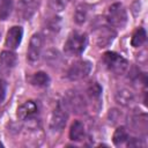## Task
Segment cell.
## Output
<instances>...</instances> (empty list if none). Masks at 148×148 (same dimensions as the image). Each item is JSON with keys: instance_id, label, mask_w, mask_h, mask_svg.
<instances>
[{"instance_id": "obj_1", "label": "cell", "mask_w": 148, "mask_h": 148, "mask_svg": "<svg viewBox=\"0 0 148 148\" xmlns=\"http://www.w3.org/2000/svg\"><path fill=\"white\" fill-rule=\"evenodd\" d=\"M86 45H87L86 34L74 31L68 36L67 40L65 42L64 50L65 53H67L68 56H80L84 51Z\"/></svg>"}, {"instance_id": "obj_14", "label": "cell", "mask_w": 148, "mask_h": 148, "mask_svg": "<svg viewBox=\"0 0 148 148\" xmlns=\"http://www.w3.org/2000/svg\"><path fill=\"white\" fill-rule=\"evenodd\" d=\"M84 136V126L81 121L75 120L69 130V138L73 141H81Z\"/></svg>"}, {"instance_id": "obj_5", "label": "cell", "mask_w": 148, "mask_h": 148, "mask_svg": "<svg viewBox=\"0 0 148 148\" xmlns=\"http://www.w3.org/2000/svg\"><path fill=\"white\" fill-rule=\"evenodd\" d=\"M90 71H91V64L88 60H79L69 67L67 72V76L72 81L82 80L88 76Z\"/></svg>"}, {"instance_id": "obj_22", "label": "cell", "mask_w": 148, "mask_h": 148, "mask_svg": "<svg viewBox=\"0 0 148 148\" xmlns=\"http://www.w3.org/2000/svg\"><path fill=\"white\" fill-rule=\"evenodd\" d=\"M69 1H71V0H50V5H51V7H52L54 10L60 12V10H62V9L67 6V3H68Z\"/></svg>"}, {"instance_id": "obj_16", "label": "cell", "mask_w": 148, "mask_h": 148, "mask_svg": "<svg viewBox=\"0 0 148 148\" xmlns=\"http://www.w3.org/2000/svg\"><path fill=\"white\" fill-rule=\"evenodd\" d=\"M127 140H128V133H127L126 128L123 127V126L118 127V128L114 131L113 136H112L113 143H114L116 146H120V145H123L124 142H126Z\"/></svg>"}, {"instance_id": "obj_23", "label": "cell", "mask_w": 148, "mask_h": 148, "mask_svg": "<svg viewBox=\"0 0 148 148\" xmlns=\"http://www.w3.org/2000/svg\"><path fill=\"white\" fill-rule=\"evenodd\" d=\"M6 82L3 80L0 79V103L5 99V96H6Z\"/></svg>"}, {"instance_id": "obj_20", "label": "cell", "mask_w": 148, "mask_h": 148, "mask_svg": "<svg viewBox=\"0 0 148 148\" xmlns=\"http://www.w3.org/2000/svg\"><path fill=\"white\" fill-rule=\"evenodd\" d=\"M60 27H61V22H60V18L57 17V16H53L51 17L47 23H46V27H45V30L47 32H51V34H57L59 30H60Z\"/></svg>"}, {"instance_id": "obj_12", "label": "cell", "mask_w": 148, "mask_h": 148, "mask_svg": "<svg viewBox=\"0 0 148 148\" xmlns=\"http://www.w3.org/2000/svg\"><path fill=\"white\" fill-rule=\"evenodd\" d=\"M116 102L121 106H130L134 102V94L127 88H120L114 94Z\"/></svg>"}, {"instance_id": "obj_15", "label": "cell", "mask_w": 148, "mask_h": 148, "mask_svg": "<svg viewBox=\"0 0 148 148\" xmlns=\"http://www.w3.org/2000/svg\"><path fill=\"white\" fill-rule=\"evenodd\" d=\"M17 62L16 54L10 51H2L0 54V64L6 68H13Z\"/></svg>"}, {"instance_id": "obj_10", "label": "cell", "mask_w": 148, "mask_h": 148, "mask_svg": "<svg viewBox=\"0 0 148 148\" xmlns=\"http://www.w3.org/2000/svg\"><path fill=\"white\" fill-rule=\"evenodd\" d=\"M38 111V106L34 101H27L24 102L22 105L18 106L17 109V117L21 120H25L29 119L31 117H34Z\"/></svg>"}, {"instance_id": "obj_3", "label": "cell", "mask_w": 148, "mask_h": 148, "mask_svg": "<svg viewBox=\"0 0 148 148\" xmlns=\"http://www.w3.org/2000/svg\"><path fill=\"white\" fill-rule=\"evenodd\" d=\"M103 61L105 66L116 74H123L127 68V60L116 52H105L103 56Z\"/></svg>"}, {"instance_id": "obj_24", "label": "cell", "mask_w": 148, "mask_h": 148, "mask_svg": "<svg viewBox=\"0 0 148 148\" xmlns=\"http://www.w3.org/2000/svg\"><path fill=\"white\" fill-rule=\"evenodd\" d=\"M128 147H133V146H140V141L138 139H132V141H128L127 143Z\"/></svg>"}, {"instance_id": "obj_2", "label": "cell", "mask_w": 148, "mask_h": 148, "mask_svg": "<svg viewBox=\"0 0 148 148\" xmlns=\"http://www.w3.org/2000/svg\"><path fill=\"white\" fill-rule=\"evenodd\" d=\"M108 22L113 28H120L123 29L127 22V14L125 8L121 3H113L110 6L108 10Z\"/></svg>"}, {"instance_id": "obj_11", "label": "cell", "mask_w": 148, "mask_h": 148, "mask_svg": "<svg viewBox=\"0 0 148 148\" xmlns=\"http://www.w3.org/2000/svg\"><path fill=\"white\" fill-rule=\"evenodd\" d=\"M67 102L66 105L68 109H72L73 111L75 112H81L84 110V101L83 98L81 97V95H79L76 91H73V92H69L67 95V98H66Z\"/></svg>"}, {"instance_id": "obj_9", "label": "cell", "mask_w": 148, "mask_h": 148, "mask_svg": "<svg viewBox=\"0 0 148 148\" xmlns=\"http://www.w3.org/2000/svg\"><path fill=\"white\" fill-rule=\"evenodd\" d=\"M22 36H23V30L21 27H12L8 32H7V36H6V45L12 49V50H15L16 47H18L20 43H21V39H22Z\"/></svg>"}, {"instance_id": "obj_7", "label": "cell", "mask_w": 148, "mask_h": 148, "mask_svg": "<svg viewBox=\"0 0 148 148\" xmlns=\"http://www.w3.org/2000/svg\"><path fill=\"white\" fill-rule=\"evenodd\" d=\"M95 35H96V43L99 47H106L113 42L116 37L114 30L110 27H99L96 30Z\"/></svg>"}, {"instance_id": "obj_8", "label": "cell", "mask_w": 148, "mask_h": 148, "mask_svg": "<svg viewBox=\"0 0 148 148\" xmlns=\"http://www.w3.org/2000/svg\"><path fill=\"white\" fill-rule=\"evenodd\" d=\"M39 6V0H18L17 13L22 20H29L37 10Z\"/></svg>"}, {"instance_id": "obj_4", "label": "cell", "mask_w": 148, "mask_h": 148, "mask_svg": "<svg viewBox=\"0 0 148 148\" xmlns=\"http://www.w3.org/2000/svg\"><path fill=\"white\" fill-rule=\"evenodd\" d=\"M43 44H44V37H43L42 34L36 32L31 36L30 43H29V46H28V51H27V59H28L29 62L34 64V62L39 60L42 49H43Z\"/></svg>"}, {"instance_id": "obj_6", "label": "cell", "mask_w": 148, "mask_h": 148, "mask_svg": "<svg viewBox=\"0 0 148 148\" xmlns=\"http://www.w3.org/2000/svg\"><path fill=\"white\" fill-rule=\"evenodd\" d=\"M67 118H68V114H67L66 108H64L61 103H58L51 114V120H50L51 130L56 132H60L65 127L67 123Z\"/></svg>"}, {"instance_id": "obj_19", "label": "cell", "mask_w": 148, "mask_h": 148, "mask_svg": "<svg viewBox=\"0 0 148 148\" xmlns=\"http://www.w3.org/2000/svg\"><path fill=\"white\" fill-rule=\"evenodd\" d=\"M14 0H0V20H6L13 9Z\"/></svg>"}, {"instance_id": "obj_18", "label": "cell", "mask_w": 148, "mask_h": 148, "mask_svg": "<svg viewBox=\"0 0 148 148\" xmlns=\"http://www.w3.org/2000/svg\"><path fill=\"white\" fill-rule=\"evenodd\" d=\"M49 81H50V79H49L47 74L44 72H37L30 79V82L37 87H45V86H47Z\"/></svg>"}, {"instance_id": "obj_17", "label": "cell", "mask_w": 148, "mask_h": 148, "mask_svg": "<svg viewBox=\"0 0 148 148\" xmlns=\"http://www.w3.org/2000/svg\"><path fill=\"white\" fill-rule=\"evenodd\" d=\"M146 38H147V35H146L145 29L143 28H139V29H136L134 31V34L132 36V39H131V44L134 47H139L146 42Z\"/></svg>"}, {"instance_id": "obj_13", "label": "cell", "mask_w": 148, "mask_h": 148, "mask_svg": "<svg viewBox=\"0 0 148 148\" xmlns=\"http://www.w3.org/2000/svg\"><path fill=\"white\" fill-rule=\"evenodd\" d=\"M89 13H90V6L87 3H81L76 7L75 13H74V21L77 24H83L88 17H89Z\"/></svg>"}, {"instance_id": "obj_21", "label": "cell", "mask_w": 148, "mask_h": 148, "mask_svg": "<svg viewBox=\"0 0 148 148\" xmlns=\"http://www.w3.org/2000/svg\"><path fill=\"white\" fill-rule=\"evenodd\" d=\"M87 92H88L90 98H99L101 92H102V88H101V86L98 83H92V84H90L88 87Z\"/></svg>"}]
</instances>
